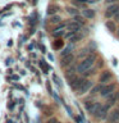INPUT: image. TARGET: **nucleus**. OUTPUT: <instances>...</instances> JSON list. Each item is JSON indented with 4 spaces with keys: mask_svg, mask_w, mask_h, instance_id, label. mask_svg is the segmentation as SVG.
Masks as SVG:
<instances>
[{
    "mask_svg": "<svg viewBox=\"0 0 119 123\" xmlns=\"http://www.w3.org/2000/svg\"><path fill=\"white\" fill-rule=\"evenodd\" d=\"M100 104L99 103H94V101H86L84 103V108H86V110L88 111V113H95V110L99 108Z\"/></svg>",
    "mask_w": 119,
    "mask_h": 123,
    "instance_id": "nucleus-6",
    "label": "nucleus"
},
{
    "mask_svg": "<svg viewBox=\"0 0 119 123\" xmlns=\"http://www.w3.org/2000/svg\"><path fill=\"white\" fill-rule=\"evenodd\" d=\"M94 62H95V56H87V58H84V59L78 64V67H77V71L81 72V73L87 72L88 69H90L92 65H94Z\"/></svg>",
    "mask_w": 119,
    "mask_h": 123,
    "instance_id": "nucleus-1",
    "label": "nucleus"
},
{
    "mask_svg": "<svg viewBox=\"0 0 119 123\" xmlns=\"http://www.w3.org/2000/svg\"><path fill=\"white\" fill-rule=\"evenodd\" d=\"M118 119H119V108H118V109H115L113 113L110 114V117H109V121H110V122H113V123H114V122H117Z\"/></svg>",
    "mask_w": 119,
    "mask_h": 123,
    "instance_id": "nucleus-11",
    "label": "nucleus"
},
{
    "mask_svg": "<svg viewBox=\"0 0 119 123\" xmlns=\"http://www.w3.org/2000/svg\"><path fill=\"white\" fill-rule=\"evenodd\" d=\"M74 35H76V32H73V31H69V32H68L67 35H65V37H67V38H69V40H71V38H72L73 36H74Z\"/></svg>",
    "mask_w": 119,
    "mask_h": 123,
    "instance_id": "nucleus-18",
    "label": "nucleus"
},
{
    "mask_svg": "<svg viewBox=\"0 0 119 123\" xmlns=\"http://www.w3.org/2000/svg\"><path fill=\"white\" fill-rule=\"evenodd\" d=\"M73 59H74V56L72 55V54H68V55H64V56H61V65H68V64H71Z\"/></svg>",
    "mask_w": 119,
    "mask_h": 123,
    "instance_id": "nucleus-8",
    "label": "nucleus"
},
{
    "mask_svg": "<svg viewBox=\"0 0 119 123\" xmlns=\"http://www.w3.org/2000/svg\"><path fill=\"white\" fill-rule=\"evenodd\" d=\"M68 13L72 14V15H77L78 14V10L74 9V8H68Z\"/></svg>",
    "mask_w": 119,
    "mask_h": 123,
    "instance_id": "nucleus-17",
    "label": "nucleus"
},
{
    "mask_svg": "<svg viewBox=\"0 0 119 123\" xmlns=\"http://www.w3.org/2000/svg\"><path fill=\"white\" fill-rule=\"evenodd\" d=\"M100 88H101V86H96V87L94 88V90L91 91V94H97V92L100 91Z\"/></svg>",
    "mask_w": 119,
    "mask_h": 123,
    "instance_id": "nucleus-20",
    "label": "nucleus"
},
{
    "mask_svg": "<svg viewBox=\"0 0 119 123\" xmlns=\"http://www.w3.org/2000/svg\"><path fill=\"white\" fill-rule=\"evenodd\" d=\"M111 80V73L110 72H104L100 77V82H109Z\"/></svg>",
    "mask_w": 119,
    "mask_h": 123,
    "instance_id": "nucleus-10",
    "label": "nucleus"
},
{
    "mask_svg": "<svg viewBox=\"0 0 119 123\" xmlns=\"http://www.w3.org/2000/svg\"><path fill=\"white\" fill-rule=\"evenodd\" d=\"M48 123H58V122H56L55 118H53V119H50V121H48Z\"/></svg>",
    "mask_w": 119,
    "mask_h": 123,
    "instance_id": "nucleus-22",
    "label": "nucleus"
},
{
    "mask_svg": "<svg viewBox=\"0 0 119 123\" xmlns=\"http://www.w3.org/2000/svg\"><path fill=\"white\" fill-rule=\"evenodd\" d=\"M106 27L111 31V32H114V31H115V25L113 22H106Z\"/></svg>",
    "mask_w": 119,
    "mask_h": 123,
    "instance_id": "nucleus-16",
    "label": "nucleus"
},
{
    "mask_svg": "<svg viewBox=\"0 0 119 123\" xmlns=\"http://www.w3.org/2000/svg\"><path fill=\"white\" fill-rule=\"evenodd\" d=\"M118 35H119V28H118Z\"/></svg>",
    "mask_w": 119,
    "mask_h": 123,
    "instance_id": "nucleus-24",
    "label": "nucleus"
},
{
    "mask_svg": "<svg viewBox=\"0 0 119 123\" xmlns=\"http://www.w3.org/2000/svg\"><path fill=\"white\" fill-rule=\"evenodd\" d=\"M74 22L79 23V25H83V23H84V21H83V17H79L78 14L74 15Z\"/></svg>",
    "mask_w": 119,
    "mask_h": 123,
    "instance_id": "nucleus-15",
    "label": "nucleus"
},
{
    "mask_svg": "<svg viewBox=\"0 0 119 123\" xmlns=\"http://www.w3.org/2000/svg\"><path fill=\"white\" fill-rule=\"evenodd\" d=\"M61 21V18L59 17V15H53L51 18H50V22L51 23H59Z\"/></svg>",
    "mask_w": 119,
    "mask_h": 123,
    "instance_id": "nucleus-14",
    "label": "nucleus"
},
{
    "mask_svg": "<svg viewBox=\"0 0 119 123\" xmlns=\"http://www.w3.org/2000/svg\"><path fill=\"white\" fill-rule=\"evenodd\" d=\"M107 109H109V105H105V106H101L99 105V108L95 110V117L99 118V119H105L106 115H107Z\"/></svg>",
    "mask_w": 119,
    "mask_h": 123,
    "instance_id": "nucleus-2",
    "label": "nucleus"
},
{
    "mask_svg": "<svg viewBox=\"0 0 119 123\" xmlns=\"http://www.w3.org/2000/svg\"><path fill=\"white\" fill-rule=\"evenodd\" d=\"M68 54H71V48H67V49L64 50V51H61V56L68 55Z\"/></svg>",
    "mask_w": 119,
    "mask_h": 123,
    "instance_id": "nucleus-19",
    "label": "nucleus"
},
{
    "mask_svg": "<svg viewBox=\"0 0 119 123\" xmlns=\"http://www.w3.org/2000/svg\"><path fill=\"white\" fill-rule=\"evenodd\" d=\"M83 81L82 78H79V77H69V85H71V87L73 88V90H78L79 86L83 83Z\"/></svg>",
    "mask_w": 119,
    "mask_h": 123,
    "instance_id": "nucleus-4",
    "label": "nucleus"
},
{
    "mask_svg": "<svg viewBox=\"0 0 119 123\" xmlns=\"http://www.w3.org/2000/svg\"><path fill=\"white\" fill-rule=\"evenodd\" d=\"M67 27H68V30H69V31L77 32V31H78V30L81 28V25H79V23H77V22H71Z\"/></svg>",
    "mask_w": 119,
    "mask_h": 123,
    "instance_id": "nucleus-9",
    "label": "nucleus"
},
{
    "mask_svg": "<svg viewBox=\"0 0 119 123\" xmlns=\"http://www.w3.org/2000/svg\"><path fill=\"white\" fill-rule=\"evenodd\" d=\"M82 13H83V17H86V18H94L95 17V10H92V9H84Z\"/></svg>",
    "mask_w": 119,
    "mask_h": 123,
    "instance_id": "nucleus-12",
    "label": "nucleus"
},
{
    "mask_svg": "<svg viewBox=\"0 0 119 123\" xmlns=\"http://www.w3.org/2000/svg\"><path fill=\"white\" fill-rule=\"evenodd\" d=\"M109 3H115V1H118V0H107Z\"/></svg>",
    "mask_w": 119,
    "mask_h": 123,
    "instance_id": "nucleus-23",
    "label": "nucleus"
},
{
    "mask_svg": "<svg viewBox=\"0 0 119 123\" xmlns=\"http://www.w3.org/2000/svg\"><path fill=\"white\" fill-rule=\"evenodd\" d=\"M114 17H115V21H119V10L117 12V13H115Z\"/></svg>",
    "mask_w": 119,
    "mask_h": 123,
    "instance_id": "nucleus-21",
    "label": "nucleus"
},
{
    "mask_svg": "<svg viewBox=\"0 0 119 123\" xmlns=\"http://www.w3.org/2000/svg\"><path fill=\"white\" fill-rule=\"evenodd\" d=\"M91 86H92V82L91 81H83V83L79 86V88H78V94H84V92H87L88 90L91 88Z\"/></svg>",
    "mask_w": 119,
    "mask_h": 123,
    "instance_id": "nucleus-7",
    "label": "nucleus"
},
{
    "mask_svg": "<svg viewBox=\"0 0 119 123\" xmlns=\"http://www.w3.org/2000/svg\"><path fill=\"white\" fill-rule=\"evenodd\" d=\"M56 12H58V6L50 5V6L48 8V13H49V14H55Z\"/></svg>",
    "mask_w": 119,
    "mask_h": 123,
    "instance_id": "nucleus-13",
    "label": "nucleus"
},
{
    "mask_svg": "<svg viewBox=\"0 0 119 123\" xmlns=\"http://www.w3.org/2000/svg\"><path fill=\"white\" fill-rule=\"evenodd\" d=\"M119 10V5L118 4H111V5L107 8L106 9V12H105V15L107 18H110V17H113V15H115V13H117V12Z\"/></svg>",
    "mask_w": 119,
    "mask_h": 123,
    "instance_id": "nucleus-5",
    "label": "nucleus"
},
{
    "mask_svg": "<svg viewBox=\"0 0 119 123\" xmlns=\"http://www.w3.org/2000/svg\"><path fill=\"white\" fill-rule=\"evenodd\" d=\"M115 90V85H106V86H101V88H100V94H101V96H105V98H107L109 95H111Z\"/></svg>",
    "mask_w": 119,
    "mask_h": 123,
    "instance_id": "nucleus-3",
    "label": "nucleus"
}]
</instances>
